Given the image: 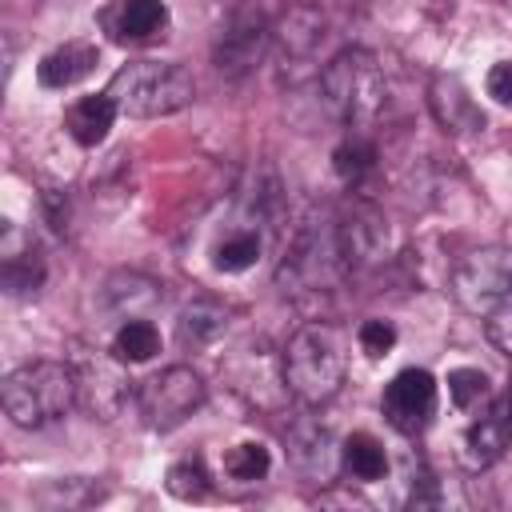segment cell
Segmentation results:
<instances>
[{
  "label": "cell",
  "mask_w": 512,
  "mask_h": 512,
  "mask_svg": "<svg viewBox=\"0 0 512 512\" xmlns=\"http://www.w3.org/2000/svg\"><path fill=\"white\" fill-rule=\"evenodd\" d=\"M120 116L132 120H152V116H172L196 100V80L184 64L172 60H128L124 68L112 72L104 88Z\"/></svg>",
  "instance_id": "cell-1"
},
{
  "label": "cell",
  "mask_w": 512,
  "mask_h": 512,
  "mask_svg": "<svg viewBox=\"0 0 512 512\" xmlns=\"http://www.w3.org/2000/svg\"><path fill=\"white\" fill-rule=\"evenodd\" d=\"M0 404H4V416H8L16 428H44V424H56L72 404H80L76 372H72V364H60V360H32V364H20V368H12V372L4 376Z\"/></svg>",
  "instance_id": "cell-2"
},
{
  "label": "cell",
  "mask_w": 512,
  "mask_h": 512,
  "mask_svg": "<svg viewBox=\"0 0 512 512\" xmlns=\"http://www.w3.org/2000/svg\"><path fill=\"white\" fill-rule=\"evenodd\" d=\"M280 372H284L288 392L300 404H308V408L328 404L344 384V340H340V332L332 324H320V320L304 324L288 340Z\"/></svg>",
  "instance_id": "cell-3"
},
{
  "label": "cell",
  "mask_w": 512,
  "mask_h": 512,
  "mask_svg": "<svg viewBox=\"0 0 512 512\" xmlns=\"http://www.w3.org/2000/svg\"><path fill=\"white\" fill-rule=\"evenodd\" d=\"M320 96L336 120H344L352 128L372 124L388 100V80H384L380 60L368 48L336 52L320 72Z\"/></svg>",
  "instance_id": "cell-4"
},
{
  "label": "cell",
  "mask_w": 512,
  "mask_h": 512,
  "mask_svg": "<svg viewBox=\"0 0 512 512\" xmlns=\"http://www.w3.org/2000/svg\"><path fill=\"white\" fill-rule=\"evenodd\" d=\"M204 396H208V388H204L200 372H192L188 364H172V368H160L148 380H140L132 400L152 432H168V428L184 424L204 404Z\"/></svg>",
  "instance_id": "cell-5"
},
{
  "label": "cell",
  "mask_w": 512,
  "mask_h": 512,
  "mask_svg": "<svg viewBox=\"0 0 512 512\" xmlns=\"http://www.w3.org/2000/svg\"><path fill=\"white\" fill-rule=\"evenodd\" d=\"M268 44H272L268 20H264L256 8L240 4V8H232V12L224 16V24L216 28L212 64H216V72H220L224 80H244V76L264 60Z\"/></svg>",
  "instance_id": "cell-6"
},
{
  "label": "cell",
  "mask_w": 512,
  "mask_h": 512,
  "mask_svg": "<svg viewBox=\"0 0 512 512\" xmlns=\"http://www.w3.org/2000/svg\"><path fill=\"white\" fill-rule=\"evenodd\" d=\"M508 292H512V248L504 244L476 248L452 268V296L468 312H488Z\"/></svg>",
  "instance_id": "cell-7"
},
{
  "label": "cell",
  "mask_w": 512,
  "mask_h": 512,
  "mask_svg": "<svg viewBox=\"0 0 512 512\" xmlns=\"http://www.w3.org/2000/svg\"><path fill=\"white\" fill-rule=\"evenodd\" d=\"M120 364H124V360H120L116 352L104 356V352L80 348V352L72 356L80 404H84L92 416H100V420H112V416L128 404V396H136V388H132V380L124 376Z\"/></svg>",
  "instance_id": "cell-8"
},
{
  "label": "cell",
  "mask_w": 512,
  "mask_h": 512,
  "mask_svg": "<svg viewBox=\"0 0 512 512\" xmlns=\"http://www.w3.org/2000/svg\"><path fill=\"white\" fill-rule=\"evenodd\" d=\"M380 408H384V420L404 432V436H416L428 428L432 412H436V380L432 372L424 368H404L388 380L384 396H380Z\"/></svg>",
  "instance_id": "cell-9"
},
{
  "label": "cell",
  "mask_w": 512,
  "mask_h": 512,
  "mask_svg": "<svg viewBox=\"0 0 512 512\" xmlns=\"http://www.w3.org/2000/svg\"><path fill=\"white\" fill-rule=\"evenodd\" d=\"M284 444H288L292 468L308 484H332V476L340 472V448L332 440V428L320 424L316 416H296L284 432Z\"/></svg>",
  "instance_id": "cell-10"
},
{
  "label": "cell",
  "mask_w": 512,
  "mask_h": 512,
  "mask_svg": "<svg viewBox=\"0 0 512 512\" xmlns=\"http://www.w3.org/2000/svg\"><path fill=\"white\" fill-rule=\"evenodd\" d=\"M336 248H340V264L344 272H360L368 264H376L388 248V228H384V216L356 200L348 212L336 216Z\"/></svg>",
  "instance_id": "cell-11"
},
{
  "label": "cell",
  "mask_w": 512,
  "mask_h": 512,
  "mask_svg": "<svg viewBox=\"0 0 512 512\" xmlns=\"http://www.w3.org/2000/svg\"><path fill=\"white\" fill-rule=\"evenodd\" d=\"M104 32L116 44H148L168 28V4L164 0H108L100 12Z\"/></svg>",
  "instance_id": "cell-12"
},
{
  "label": "cell",
  "mask_w": 512,
  "mask_h": 512,
  "mask_svg": "<svg viewBox=\"0 0 512 512\" xmlns=\"http://www.w3.org/2000/svg\"><path fill=\"white\" fill-rule=\"evenodd\" d=\"M428 108H432L436 124L444 132H452V136H464V132H480L484 128L480 104L472 100V92L464 88V80L452 76V72L432 76V84H428Z\"/></svg>",
  "instance_id": "cell-13"
},
{
  "label": "cell",
  "mask_w": 512,
  "mask_h": 512,
  "mask_svg": "<svg viewBox=\"0 0 512 512\" xmlns=\"http://www.w3.org/2000/svg\"><path fill=\"white\" fill-rule=\"evenodd\" d=\"M508 440H512V400H496L484 416H476L472 424H468V432H464V464L472 468V472H480V468H492L500 456H504V448H508Z\"/></svg>",
  "instance_id": "cell-14"
},
{
  "label": "cell",
  "mask_w": 512,
  "mask_h": 512,
  "mask_svg": "<svg viewBox=\"0 0 512 512\" xmlns=\"http://www.w3.org/2000/svg\"><path fill=\"white\" fill-rule=\"evenodd\" d=\"M272 40L280 44V52H284L288 64L308 60V56L320 48V40H324V16H320V8H312V4L288 8V12L280 16Z\"/></svg>",
  "instance_id": "cell-15"
},
{
  "label": "cell",
  "mask_w": 512,
  "mask_h": 512,
  "mask_svg": "<svg viewBox=\"0 0 512 512\" xmlns=\"http://www.w3.org/2000/svg\"><path fill=\"white\" fill-rule=\"evenodd\" d=\"M96 64H100L96 44H88V40H68V44L52 48V52L36 64V76H40L44 88H72V84H80L84 76H92Z\"/></svg>",
  "instance_id": "cell-16"
},
{
  "label": "cell",
  "mask_w": 512,
  "mask_h": 512,
  "mask_svg": "<svg viewBox=\"0 0 512 512\" xmlns=\"http://www.w3.org/2000/svg\"><path fill=\"white\" fill-rule=\"evenodd\" d=\"M120 116V108H116V100L108 96V92H100V96H84V100H76L72 108H68V136L76 140V144H84V148H96L104 136H108V128H112V120Z\"/></svg>",
  "instance_id": "cell-17"
},
{
  "label": "cell",
  "mask_w": 512,
  "mask_h": 512,
  "mask_svg": "<svg viewBox=\"0 0 512 512\" xmlns=\"http://www.w3.org/2000/svg\"><path fill=\"white\" fill-rule=\"evenodd\" d=\"M224 328H228V308L216 304V300H192V304H184V312L176 320V336L192 352L196 348H208L212 340H220Z\"/></svg>",
  "instance_id": "cell-18"
},
{
  "label": "cell",
  "mask_w": 512,
  "mask_h": 512,
  "mask_svg": "<svg viewBox=\"0 0 512 512\" xmlns=\"http://www.w3.org/2000/svg\"><path fill=\"white\" fill-rule=\"evenodd\" d=\"M340 468L352 476V480H380L388 472V452L384 444L372 436V432H352L344 444H340Z\"/></svg>",
  "instance_id": "cell-19"
},
{
  "label": "cell",
  "mask_w": 512,
  "mask_h": 512,
  "mask_svg": "<svg viewBox=\"0 0 512 512\" xmlns=\"http://www.w3.org/2000/svg\"><path fill=\"white\" fill-rule=\"evenodd\" d=\"M0 280H4L8 296H28V292H36L40 280H44V260H40V252H36V248L16 252L12 244H4V268H0Z\"/></svg>",
  "instance_id": "cell-20"
},
{
  "label": "cell",
  "mask_w": 512,
  "mask_h": 512,
  "mask_svg": "<svg viewBox=\"0 0 512 512\" xmlns=\"http://www.w3.org/2000/svg\"><path fill=\"white\" fill-rule=\"evenodd\" d=\"M112 352H116L124 364H144V360H152V356L160 352V332H156V324H148V320H124V324L116 328V336H112Z\"/></svg>",
  "instance_id": "cell-21"
},
{
  "label": "cell",
  "mask_w": 512,
  "mask_h": 512,
  "mask_svg": "<svg viewBox=\"0 0 512 512\" xmlns=\"http://www.w3.org/2000/svg\"><path fill=\"white\" fill-rule=\"evenodd\" d=\"M332 168H336V176H340L348 188H360V184L372 176V168H376V148H372L364 136H348V140L332 152Z\"/></svg>",
  "instance_id": "cell-22"
},
{
  "label": "cell",
  "mask_w": 512,
  "mask_h": 512,
  "mask_svg": "<svg viewBox=\"0 0 512 512\" xmlns=\"http://www.w3.org/2000/svg\"><path fill=\"white\" fill-rule=\"evenodd\" d=\"M256 260H260V236L248 232V228L228 232V236L212 248V264H216L220 272H244V268H252Z\"/></svg>",
  "instance_id": "cell-23"
},
{
  "label": "cell",
  "mask_w": 512,
  "mask_h": 512,
  "mask_svg": "<svg viewBox=\"0 0 512 512\" xmlns=\"http://www.w3.org/2000/svg\"><path fill=\"white\" fill-rule=\"evenodd\" d=\"M268 468H272V456H268V448H264L260 440H244V444H232V448L224 452V472H228L232 480L252 484V480H264Z\"/></svg>",
  "instance_id": "cell-24"
},
{
  "label": "cell",
  "mask_w": 512,
  "mask_h": 512,
  "mask_svg": "<svg viewBox=\"0 0 512 512\" xmlns=\"http://www.w3.org/2000/svg\"><path fill=\"white\" fill-rule=\"evenodd\" d=\"M488 392H492L488 372H480V368H452V372H448V396H452V404H456L460 412L480 408V404L488 400Z\"/></svg>",
  "instance_id": "cell-25"
},
{
  "label": "cell",
  "mask_w": 512,
  "mask_h": 512,
  "mask_svg": "<svg viewBox=\"0 0 512 512\" xmlns=\"http://www.w3.org/2000/svg\"><path fill=\"white\" fill-rule=\"evenodd\" d=\"M164 484H168V492H172L176 500H204V496H208V472H204L200 460H180V464H172Z\"/></svg>",
  "instance_id": "cell-26"
},
{
  "label": "cell",
  "mask_w": 512,
  "mask_h": 512,
  "mask_svg": "<svg viewBox=\"0 0 512 512\" xmlns=\"http://www.w3.org/2000/svg\"><path fill=\"white\" fill-rule=\"evenodd\" d=\"M484 336L492 340V348H496V352L512 356V292H508V296H500V300L484 312Z\"/></svg>",
  "instance_id": "cell-27"
},
{
  "label": "cell",
  "mask_w": 512,
  "mask_h": 512,
  "mask_svg": "<svg viewBox=\"0 0 512 512\" xmlns=\"http://www.w3.org/2000/svg\"><path fill=\"white\" fill-rule=\"evenodd\" d=\"M356 340H360V352H364V356L380 360V356H388V352H392V344H396V328H392L388 320L372 316V320H364V324H360Z\"/></svg>",
  "instance_id": "cell-28"
},
{
  "label": "cell",
  "mask_w": 512,
  "mask_h": 512,
  "mask_svg": "<svg viewBox=\"0 0 512 512\" xmlns=\"http://www.w3.org/2000/svg\"><path fill=\"white\" fill-rule=\"evenodd\" d=\"M488 96L500 104V108H512V60H500L488 68V80H484Z\"/></svg>",
  "instance_id": "cell-29"
}]
</instances>
